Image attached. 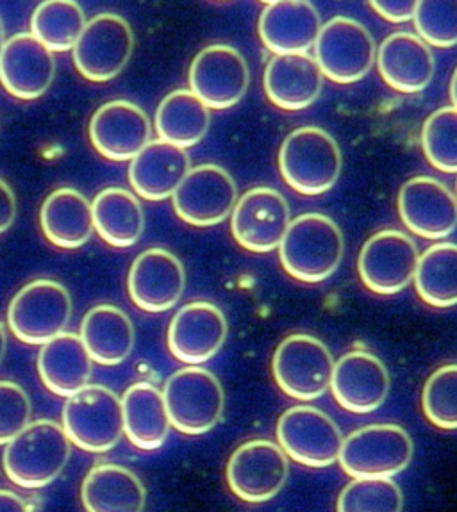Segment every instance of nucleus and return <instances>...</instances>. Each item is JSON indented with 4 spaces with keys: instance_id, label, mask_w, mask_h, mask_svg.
Returning a JSON list of instances; mask_svg holds the SVG:
<instances>
[{
    "instance_id": "obj_1",
    "label": "nucleus",
    "mask_w": 457,
    "mask_h": 512,
    "mask_svg": "<svg viewBox=\"0 0 457 512\" xmlns=\"http://www.w3.org/2000/svg\"><path fill=\"white\" fill-rule=\"evenodd\" d=\"M345 252L340 225L322 213H304L291 220L279 245L284 272L295 281L318 284L338 272Z\"/></svg>"
},
{
    "instance_id": "obj_2",
    "label": "nucleus",
    "mask_w": 457,
    "mask_h": 512,
    "mask_svg": "<svg viewBox=\"0 0 457 512\" xmlns=\"http://www.w3.org/2000/svg\"><path fill=\"white\" fill-rule=\"evenodd\" d=\"M70 455L72 441L63 425L52 420H38L29 423L6 443L2 466L15 486L40 489L58 479Z\"/></svg>"
},
{
    "instance_id": "obj_3",
    "label": "nucleus",
    "mask_w": 457,
    "mask_h": 512,
    "mask_svg": "<svg viewBox=\"0 0 457 512\" xmlns=\"http://www.w3.org/2000/svg\"><path fill=\"white\" fill-rule=\"evenodd\" d=\"M343 168L340 145L322 127H299L279 150V170L291 190L306 197L333 190Z\"/></svg>"
},
{
    "instance_id": "obj_4",
    "label": "nucleus",
    "mask_w": 457,
    "mask_h": 512,
    "mask_svg": "<svg viewBox=\"0 0 457 512\" xmlns=\"http://www.w3.org/2000/svg\"><path fill=\"white\" fill-rule=\"evenodd\" d=\"M163 397L174 429L200 436L215 429L225 409V393L215 373L192 364L172 373L165 382Z\"/></svg>"
},
{
    "instance_id": "obj_5",
    "label": "nucleus",
    "mask_w": 457,
    "mask_h": 512,
    "mask_svg": "<svg viewBox=\"0 0 457 512\" xmlns=\"http://www.w3.org/2000/svg\"><path fill=\"white\" fill-rule=\"evenodd\" d=\"M63 429L70 441L86 452L113 450L124 436L122 398L106 386L86 384L67 398Z\"/></svg>"
},
{
    "instance_id": "obj_6",
    "label": "nucleus",
    "mask_w": 457,
    "mask_h": 512,
    "mask_svg": "<svg viewBox=\"0 0 457 512\" xmlns=\"http://www.w3.org/2000/svg\"><path fill=\"white\" fill-rule=\"evenodd\" d=\"M413 454L415 445L408 430L395 423H374L343 439L338 461L354 479L393 477L408 468Z\"/></svg>"
},
{
    "instance_id": "obj_7",
    "label": "nucleus",
    "mask_w": 457,
    "mask_h": 512,
    "mask_svg": "<svg viewBox=\"0 0 457 512\" xmlns=\"http://www.w3.org/2000/svg\"><path fill=\"white\" fill-rule=\"evenodd\" d=\"M72 311V297L63 284L38 279L29 282L11 300L9 329L22 343L43 345L65 332Z\"/></svg>"
},
{
    "instance_id": "obj_8",
    "label": "nucleus",
    "mask_w": 457,
    "mask_h": 512,
    "mask_svg": "<svg viewBox=\"0 0 457 512\" xmlns=\"http://www.w3.org/2000/svg\"><path fill=\"white\" fill-rule=\"evenodd\" d=\"M334 357L325 343L309 334L283 339L272 359L277 386L295 400H316L331 388Z\"/></svg>"
},
{
    "instance_id": "obj_9",
    "label": "nucleus",
    "mask_w": 457,
    "mask_h": 512,
    "mask_svg": "<svg viewBox=\"0 0 457 512\" xmlns=\"http://www.w3.org/2000/svg\"><path fill=\"white\" fill-rule=\"evenodd\" d=\"M315 59L325 77L334 83H358L374 68L377 43L358 20L334 17L322 25L316 38Z\"/></svg>"
},
{
    "instance_id": "obj_10",
    "label": "nucleus",
    "mask_w": 457,
    "mask_h": 512,
    "mask_svg": "<svg viewBox=\"0 0 457 512\" xmlns=\"http://www.w3.org/2000/svg\"><path fill=\"white\" fill-rule=\"evenodd\" d=\"M133 50L129 22L115 13H100L86 22L72 52L79 74L92 83H108L124 72Z\"/></svg>"
},
{
    "instance_id": "obj_11",
    "label": "nucleus",
    "mask_w": 457,
    "mask_h": 512,
    "mask_svg": "<svg viewBox=\"0 0 457 512\" xmlns=\"http://www.w3.org/2000/svg\"><path fill=\"white\" fill-rule=\"evenodd\" d=\"M288 475V455L268 439H250L238 446L225 468L229 489L247 504L270 502L283 491Z\"/></svg>"
},
{
    "instance_id": "obj_12",
    "label": "nucleus",
    "mask_w": 457,
    "mask_h": 512,
    "mask_svg": "<svg viewBox=\"0 0 457 512\" xmlns=\"http://www.w3.org/2000/svg\"><path fill=\"white\" fill-rule=\"evenodd\" d=\"M277 441L295 463L329 468L340 459L343 436L329 414L311 405H297L281 414Z\"/></svg>"
},
{
    "instance_id": "obj_13",
    "label": "nucleus",
    "mask_w": 457,
    "mask_h": 512,
    "mask_svg": "<svg viewBox=\"0 0 457 512\" xmlns=\"http://www.w3.org/2000/svg\"><path fill=\"white\" fill-rule=\"evenodd\" d=\"M418 259V247L406 232L386 229L374 234L361 248L359 277L377 295H397L415 279Z\"/></svg>"
},
{
    "instance_id": "obj_14",
    "label": "nucleus",
    "mask_w": 457,
    "mask_h": 512,
    "mask_svg": "<svg viewBox=\"0 0 457 512\" xmlns=\"http://www.w3.org/2000/svg\"><path fill=\"white\" fill-rule=\"evenodd\" d=\"M175 215L193 227H213L233 213L238 186L225 168L200 165L190 168L174 195Z\"/></svg>"
},
{
    "instance_id": "obj_15",
    "label": "nucleus",
    "mask_w": 457,
    "mask_h": 512,
    "mask_svg": "<svg viewBox=\"0 0 457 512\" xmlns=\"http://www.w3.org/2000/svg\"><path fill=\"white\" fill-rule=\"evenodd\" d=\"M250 86V70L240 50L213 43L200 50L190 67V90L209 109L236 106Z\"/></svg>"
},
{
    "instance_id": "obj_16",
    "label": "nucleus",
    "mask_w": 457,
    "mask_h": 512,
    "mask_svg": "<svg viewBox=\"0 0 457 512\" xmlns=\"http://www.w3.org/2000/svg\"><path fill=\"white\" fill-rule=\"evenodd\" d=\"M290 222V206L283 193L268 186L247 191L231 213L234 240L254 254H268L279 248Z\"/></svg>"
},
{
    "instance_id": "obj_17",
    "label": "nucleus",
    "mask_w": 457,
    "mask_h": 512,
    "mask_svg": "<svg viewBox=\"0 0 457 512\" xmlns=\"http://www.w3.org/2000/svg\"><path fill=\"white\" fill-rule=\"evenodd\" d=\"M397 209L409 231L425 240H445L457 229V197L434 177L409 179L400 188Z\"/></svg>"
},
{
    "instance_id": "obj_18",
    "label": "nucleus",
    "mask_w": 457,
    "mask_h": 512,
    "mask_svg": "<svg viewBox=\"0 0 457 512\" xmlns=\"http://www.w3.org/2000/svg\"><path fill=\"white\" fill-rule=\"evenodd\" d=\"M186 272L181 259L165 248H149L133 261L127 290L134 306L147 313H165L183 297Z\"/></svg>"
},
{
    "instance_id": "obj_19",
    "label": "nucleus",
    "mask_w": 457,
    "mask_h": 512,
    "mask_svg": "<svg viewBox=\"0 0 457 512\" xmlns=\"http://www.w3.org/2000/svg\"><path fill=\"white\" fill-rule=\"evenodd\" d=\"M388 368L366 350H352L334 363L333 389L336 402L349 413H374L390 395Z\"/></svg>"
},
{
    "instance_id": "obj_20",
    "label": "nucleus",
    "mask_w": 457,
    "mask_h": 512,
    "mask_svg": "<svg viewBox=\"0 0 457 512\" xmlns=\"http://www.w3.org/2000/svg\"><path fill=\"white\" fill-rule=\"evenodd\" d=\"M56 77L54 52L33 33L15 34L0 52V83L20 100H36Z\"/></svg>"
},
{
    "instance_id": "obj_21",
    "label": "nucleus",
    "mask_w": 457,
    "mask_h": 512,
    "mask_svg": "<svg viewBox=\"0 0 457 512\" xmlns=\"http://www.w3.org/2000/svg\"><path fill=\"white\" fill-rule=\"evenodd\" d=\"M227 331L225 314L215 304L197 300L181 307L172 318L168 348L181 363H206L224 347Z\"/></svg>"
},
{
    "instance_id": "obj_22",
    "label": "nucleus",
    "mask_w": 457,
    "mask_h": 512,
    "mask_svg": "<svg viewBox=\"0 0 457 512\" xmlns=\"http://www.w3.org/2000/svg\"><path fill=\"white\" fill-rule=\"evenodd\" d=\"M152 127L147 113L129 100H111L90 120V140L100 156L129 161L150 141Z\"/></svg>"
},
{
    "instance_id": "obj_23",
    "label": "nucleus",
    "mask_w": 457,
    "mask_h": 512,
    "mask_svg": "<svg viewBox=\"0 0 457 512\" xmlns=\"http://www.w3.org/2000/svg\"><path fill=\"white\" fill-rule=\"evenodd\" d=\"M324 72L309 52L275 54L263 75L268 100L284 111L313 106L324 90Z\"/></svg>"
},
{
    "instance_id": "obj_24",
    "label": "nucleus",
    "mask_w": 457,
    "mask_h": 512,
    "mask_svg": "<svg viewBox=\"0 0 457 512\" xmlns=\"http://www.w3.org/2000/svg\"><path fill=\"white\" fill-rule=\"evenodd\" d=\"M375 61L384 83L400 93H420L433 83L436 59L431 45L418 34H390L377 50Z\"/></svg>"
},
{
    "instance_id": "obj_25",
    "label": "nucleus",
    "mask_w": 457,
    "mask_h": 512,
    "mask_svg": "<svg viewBox=\"0 0 457 512\" xmlns=\"http://www.w3.org/2000/svg\"><path fill=\"white\" fill-rule=\"evenodd\" d=\"M322 25L318 9L309 0H279L263 9L259 38L274 54L309 52Z\"/></svg>"
},
{
    "instance_id": "obj_26",
    "label": "nucleus",
    "mask_w": 457,
    "mask_h": 512,
    "mask_svg": "<svg viewBox=\"0 0 457 512\" xmlns=\"http://www.w3.org/2000/svg\"><path fill=\"white\" fill-rule=\"evenodd\" d=\"M192 168V161L183 147L168 141H149L129 166V182L142 199L150 202L172 199L177 186Z\"/></svg>"
},
{
    "instance_id": "obj_27",
    "label": "nucleus",
    "mask_w": 457,
    "mask_h": 512,
    "mask_svg": "<svg viewBox=\"0 0 457 512\" xmlns=\"http://www.w3.org/2000/svg\"><path fill=\"white\" fill-rule=\"evenodd\" d=\"M93 359L83 339L72 332H61L43 343L38 356V373L43 386L58 397L68 398L92 379Z\"/></svg>"
},
{
    "instance_id": "obj_28",
    "label": "nucleus",
    "mask_w": 457,
    "mask_h": 512,
    "mask_svg": "<svg viewBox=\"0 0 457 512\" xmlns=\"http://www.w3.org/2000/svg\"><path fill=\"white\" fill-rule=\"evenodd\" d=\"M124 432L140 450H158L165 445L172 423L163 391L150 382H136L122 397Z\"/></svg>"
},
{
    "instance_id": "obj_29",
    "label": "nucleus",
    "mask_w": 457,
    "mask_h": 512,
    "mask_svg": "<svg viewBox=\"0 0 457 512\" xmlns=\"http://www.w3.org/2000/svg\"><path fill=\"white\" fill-rule=\"evenodd\" d=\"M81 498L90 512H140L147 504V489L129 468L99 464L86 475Z\"/></svg>"
},
{
    "instance_id": "obj_30",
    "label": "nucleus",
    "mask_w": 457,
    "mask_h": 512,
    "mask_svg": "<svg viewBox=\"0 0 457 512\" xmlns=\"http://www.w3.org/2000/svg\"><path fill=\"white\" fill-rule=\"evenodd\" d=\"M81 339L95 363L117 366L131 356L136 334L131 318L120 307L100 304L84 316Z\"/></svg>"
},
{
    "instance_id": "obj_31",
    "label": "nucleus",
    "mask_w": 457,
    "mask_h": 512,
    "mask_svg": "<svg viewBox=\"0 0 457 512\" xmlns=\"http://www.w3.org/2000/svg\"><path fill=\"white\" fill-rule=\"evenodd\" d=\"M40 223L52 245L67 250L83 247L95 229L92 204L81 191L59 188L43 202Z\"/></svg>"
},
{
    "instance_id": "obj_32",
    "label": "nucleus",
    "mask_w": 457,
    "mask_h": 512,
    "mask_svg": "<svg viewBox=\"0 0 457 512\" xmlns=\"http://www.w3.org/2000/svg\"><path fill=\"white\" fill-rule=\"evenodd\" d=\"M93 225L100 238L111 247L136 245L145 231V215L140 200L124 188H106L92 202Z\"/></svg>"
},
{
    "instance_id": "obj_33",
    "label": "nucleus",
    "mask_w": 457,
    "mask_h": 512,
    "mask_svg": "<svg viewBox=\"0 0 457 512\" xmlns=\"http://www.w3.org/2000/svg\"><path fill=\"white\" fill-rule=\"evenodd\" d=\"M209 108L192 90L168 93L156 111V131L161 140L177 147H195L208 134Z\"/></svg>"
},
{
    "instance_id": "obj_34",
    "label": "nucleus",
    "mask_w": 457,
    "mask_h": 512,
    "mask_svg": "<svg viewBox=\"0 0 457 512\" xmlns=\"http://www.w3.org/2000/svg\"><path fill=\"white\" fill-rule=\"evenodd\" d=\"M415 286L429 306L449 309L457 306V245L434 243L418 259Z\"/></svg>"
},
{
    "instance_id": "obj_35",
    "label": "nucleus",
    "mask_w": 457,
    "mask_h": 512,
    "mask_svg": "<svg viewBox=\"0 0 457 512\" xmlns=\"http://www.w3.org/2000/svg\"><path fill=\"white\" fill-rule=\"evenodd\" d=\"M86 15L77 0H43L34 9L31 33L52 52L74 49L83 33Z\"/></svg>"
},
{
    "instance_id": "obj_36",
    "label": "nucleus",
    "mask_w": 457,
    "mask_h": 512,
    "mask_svg": "<svg viewBox=\"0 0 457 512\" xmlns=\"http://www.w3.org/2000/svg\"><path fill=\"white\" fill-rule=\"evenodd\" d=\"M404 495L391 477H359L341 489L340 512H400Z\"/></svg>"
},
{
    "instance_id": "obj_37",
    "label": "nucleus",
    "mask_w": 457,
    "mask_h": 512,
    "mask_svg": "<svg viewBox=\"0 0 457 512\" xmlns=\"http://www.w3.org/2000/svg\"><path fill=\"white\" fill-rule=\"evenodd\" d=\"M422 149L436 170L457 174V109L454 106L438 109L425 120Z\"/></svg>"
},
{
    "instance_id": "obj_38",
    "label": "nucleus",
    "mask_w": 457,
    "mask_h": 512,
    "mask_svg": "<svg viewBox=\"0 0 457 512\" xmlns=\"http://www.w3.org/2000/svg\"><path fill=\"white\" fill-rule=\"evenodd\" d=\"M422 409L434 427L457 430V364L441 366L427 379Z\"/></svg>"
},
{
    "instance_id": "obj_39",
    "label": "nucleus",
    "mask_w": 457,
    "mask_h": 512,
    "mask_svg": "<svg viewBox=\"0 0 457 512\" xmlns=\"http://www.w3.org/2000/svg\"><path fill=\"white\" fill-rule=\"evenodd\" d=\"M416 33L431 47L449 49L457 45V0H418Z\"/></svg>"
},
{
    "instance_id": "obj_40",
    "label": "nucleus",
    "mask_w": 457,
    "mask_h": 512,
    "mask_svg": "<svg viewBox=\"0 0 457 512\" xmlns=\"http://www.w3.org/2000/svg\"><path fill=\"white\" fill-rule=\"evenodd\" d=\"M33 405L20 384L0 380V445H6L31 423Z\"/></svg>"
},
{
    "instance_id": "obj_41",
    "label": "nucleus",
    "mask_w": 457,
    "mask_h": 512,
    "mask_svg": "<svg viewBox=\"0 0 457 512\" xmlns=\"http://www.w3.org/2000/svg\"><path fill=\"white\" fill-rule=\"evenodd\" d=\"M418 0H370L377 15L391 24H406L413 20Z\"/></svg>"
},
{
    "instance_id": "obj_42",
    "label": "nucleus",
    "mask_w": 457,
    "mask_h": 512,
    "mask_svg": "<svg viewBox=\"0 0 457 512\" xmlns=\"http://www.w3.org/2000/svg\"><path fill=\"white\" fill-rule=\"evenodd\" d=\"M17 218V199L8 182L0 179V234L11 229Z\"/></svg>"
},
{
    "instance_id": "obj_43",
    "label": "nucleus",
    "mask_w": 457,
    "mask_h": 512,
    "mask_svg": "<svg viewBox=\"0 0 457 512\" xmlns=\"http://www.w3.org/2000/svg\"><path fill=\"white\" fill-rule=\"evenodd\" d=\"M31 509H33L31 504L15 491L0 489V512H22L31 511Z\"/></svg>"
},
{
    "instance_id": "obj_44",
    "label": "nucleus",
    "mask_w": 457,
    "mask_h": 512,
    "mask_svg": "<svg viewBox=\"0 0 457 512\" xmlns=\"http://www.w3.org/2000/svg\"><path fill=\"white\" fill-rule=\"evenodd\" d=\"M6 348H8V338H6L4 325L0 323V364L4 361V356H6Z\"/></svg>"
},
{
    "instance_id": "obj_45",
    "label": "nucleus",
    "mask_w": 457,
    "mask_h": 512,
    "mask_svg": "<svg viewBox=\"0 0 457 512\" xmlns=\"http://www.w3.org/2000/svg\"><path fill=\"white\" fill-rule=\"evenodd\" d=\"M450 100H452V106L457 109V68L450 81Z\"/></svg>"
},
{
    "instance_id": "obj_46",
    "label": "nucleus",
    "mask_w": 457,
    "mask_h": 512,
    "mask_svg": "<svg viewBox=\"0 0 457 512\" xmlns=\"http://www.w3.org/2000/svg\"><path fill=\"white\" fill-rule=\"evenodd\" d=\"M4 43H6V34H4V24H2V20H0V52H2Z\"/></svg>"
},
{
    "instance_id": "obj_47",
    "label": "nucleus",
    "mask_w": 457,
    "mask_h": 512,
    "mask_svg": "<svg viewBox=\"0 0 457 512\" xmlns=\"http://www.w3.org/2000/svg\"><path fill=\"white\" fill-rule=\"evenodd\" d=\"M263 4H274V2H279V0H261Z\"/></svg>"
}]
</instances>
